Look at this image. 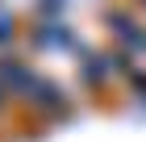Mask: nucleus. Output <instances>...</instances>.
Instances as JSON below:
<instances>
[{
	"label": "nucleus",
	"mask_w": 146,
	"mask_h": 142,
	"mask_svg": "<svg viewBox=\"0 0 146 142\" xmlns=\"http://www.w3.org/2000/svg\"><path fill=\"white\" fill-rule=\"evenodd\" d=\"M142 4H146V0H142Z\"/></svg>",
	"instance_id": "nucleus-1"
}]
</instances>
